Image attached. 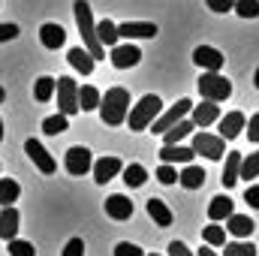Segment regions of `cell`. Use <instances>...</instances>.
I'll return each instance as SVG.
<instances>
[{
    "label": "cell",
    "mask_w": 259,
    "mask_h": 256,
    "mask_svg": "<svg viewBox=\"0 0 259 256\" xmlns=\"http://www.w3.org/2000/svg\"><path fill=\"white\" fill-rule=\"evenodd\" d=\"M72 12H75V24H78L81 42H84V49L91 52V58H94V61L106 58V49H103V42L97 39V21H94V12H91L88 0H75V3H72Z\"/></svg>",
    "instance_id": "6da1fadb"
},
{
    "label": "cell",
    "mask_w": 259,
    "mask_h": 256,
    "mask_svg": "<svg viewBox=\"0 0 259 256\" xmlns=\"http://www.w3.org/2000/svg\"><path fill=\"white\" fill-rule=\"evenodd\" d=\"M127 115H130V91H124V88L106 91L103 100H100V118H103V124L121 127L127 121Z\"/></svg>",
    "instance_id": "7a4b0ae2"
},
{
    "label": "cell",
    "mask_w": 259,
    "mask_h": 256,
    "mask_svg": "<svg viewBox=\"0 0 259 256\" xmlns=\"http://www.w3.org/2000/svg\"><path fill=\"white\" fill-rule=\"evenodd\" d=\"M160 112H163V103H160V97L157 94H145L133 109H130L127 115V124L133 133H142V130H151V124L160 118Z\"/></svg>",
    "instance_id": "3957f363"
},
{
    "label": "cell",
    "mask_w": 259,
    "mask_h": 256,
    "mask_svg": "<svg viewBox=\"0 0 259 256\" xmlns=\"http://www.w3.org/2000/svg\"><path fill=\"white\" fill-rule=\"evenodd\" d=\"M199 94H202V100L223 103V100L232 97V81L220 72H202L199 75Z\"/></svg>",
    "instance_id": "277c9868"
},
{
    "label": "cell",
    "mask_w": 259,
    "mask_h": 256,
    "mask_svg": "<svg viewBox=\"0 0 259 256\" xmlns=\"http://www.w3.org/2000/svg\"><path fill=\"white\" fill-rule=\"evenodd\" d=\"M55 94H58V112H61V115L72 118L75 112H81V109H78V84H75V78L61 75Z\"/></svg>",
    "instance_id": "5b68a950"
},
{
    "label": "cell",
    "mask_w": 259,
    "mask_h": 256,
    "mask_svg": "<svg viewBox=\"0 0 259 256\" xmlns=\"http://www.w3.org/2000/svg\"><path fill=\"white\" fill-rule=\"evenodd\" d=\"M193 154H202L208 160H223V151H226V139L220 136H211V133H193Z\"/></svg>",
    "instance_id": "8992f818"
},
{
    "label": "cell",
    "mask_w": 259,
    "mask_h": 256,
    "mask_svg": "<svg viewBox=\"0 0 259 256\" xmlns=\"http://www.w3.org/2000/svg\"><path fill=\"white\" fill-rule=\"evenodd\" d=\"M64 166H66V172H69V175L81 178V175H88V172L94 169V157H91V151H88V148L72 145V148L66 151V157H64Z\"/></svg>",
    "instance_id": "52a82bcc"
},
{
    "label": "cell",
    "mask_w": 259,
    "mask_h": 256,
    "mask_svg": "<svg viewBox=\"0 0 259 256\" xmlns=\"http://www.w3.org/2000/svg\"><path fill=\"white\" fill-rule=\"evenodd\" d=\"M190 112H193V103H190V100H178V103H175L169 112H163V115H160V118L151 124V133H166L169 127L181 124V121H184Z\"/></svg>",
    "instance_id": "ba28073f"
},
{
    "label": "cell",
    "mask_w": 259,
    "mask_h": 256,
    "mask_svg": "<svg viewBox=\"0 0 259 256\" xmlns=\"http://www.w3.org/2000/svg\"><path fill=\"white\" fill-rule=\"evenodd\" d=\"M24 154L33 160V166H36L42 175H55L58 163H55V157L42 148V142H39V139H27V142H24Z\"/></svg>",
    "instance_id": "9c48e42d"
},
{
    "label": "cell",
    "mask_w": 259,
    "mask_h": 256,
    "mask_svg": "<svg viewBox=\"0 0 259 256\" xmlns=\"http://www.w3.org/2000/svg\"><path fill=\"white\" fill-rule=\"evenodd\" d=\"M223 52H217L214 46H199L193 52V64L202 69V72H220L223 69Z\"/></svg>",
    "instance_id": "30bf717a"
},
{
    "label": "cell",
    "mask_w": 259,
    "mask_h": 256,
    "mask_svg": "<svg viewBox=\"0 0 259 256\" xmlns=\"http://www.w3.org/2000/svg\"><path fill=\"white\" fill-rule=\"evenodd\" d=\"M91 172H94V181H97V184H106V181H112L115 175L124 172V163H121L115 154H109V157H100Z\"/></svg>",
    "instance_id": "8fae6325"
},
{
    "label": "cell",
    "mask_w": 259,
    "mask_h": 256,
    "mask_svg": "<svg viewBox=\"0 0 259 256\" xmlns=\"http://www.w3.org/2000/svg\"><path fill=\"white\" fill-rule=\"evenodd\" d=\"M118 33H121V39H154L160 30L154 21H124V24H118Z\"/></svg>",
    "instance_id": "7c38bea8"
},
{
    "label": "cell",
    "mask_w": 259,
    "mask_h": 256,
    "mask_svg": "<svg viewBox=\"0 0 259 256\" xmlns=\"http://www.w3.org/2000/svg\"><path fill=\"white\" fill-rule=\"evenodd\" d=\"M247 127V118L241 115V112H229L226 118H220L217 121V136L220 139H226V142H232V139H238L241 136V130Z\"/></svg>",
    "instance_id": "4fadbf2b"
},
{
    "label": "cell",
    "mask_w": 259,
    "mask_h": 256,
    "mask_svg": "<svg viewBox=\"0 0 259 256\" xmlns=\"http://www.w3.org/2000/svg\"><path fill=\"white\" fill-rule=\"evenodd\" d=\"M139 61H142V52L133 42H118L112 49V66L115 69H130V66H136Z\"/></svg>",
    "instance_id": "5bb4252c"
},
{
    "label": "cell",
    "mask_w": 259,
    "mask_h": 256,
    "mask_svg": "<svg viewBox=\"0 0 259 256\" xmlns=\"http://www.w3.org/2000/svg\"><path fill=\"white\" fill-rule=\"evenodd\" d=\"M21 223V214H18V208L15 205H6L3 211H0V238L3 241H12V238H18V226Z\"/></svg>",
    "instance_id": "9a60e30c"
},
{
    "label": "cell",
    "mask_w": 259,
    "mask_h": 256,
    "mask_svg": "<svg viewBox=\"0 0 259 256\" xmlns=\"http://www.w3.org/2000/svg\"><path fill=\"white\" fill-rule=\"evenodd\" d=\"M190 121H193L196 127H211L214 121H220V106L211 103V100H202V106H193Z\"/></svg>",
    "instance_id": "2e32d148"
},
{
    "label": "cell",
    "mask_w": 259,
    "mask_h": 256,
    "mask_svg": "<svg viewBox=\"0 0 259 256\" xmlns=\"http://www.w3.org/2000/svg\"><path fill=\"white\" fill-rule=\"evenodd\" d=\"M106 214H109L112 220H130V217H133V202H130L124 193H112V196L106 199Z\"/></svg>",
    "instance_id": "e0dca14e"
},
{
    "label": "cell",
    "mask_w": 259,
    "mask_h": 256,
    "mask_svg": "<svg viewBox=\"0 0 259 256\" xmlns=\"http://www.w3.org/2000/svg\"><path fill=\"white\" fill-rule=\"evenodd\" d=\"M39 42H42L46 49L55 52V49H61V46L66 42V30L61 27V24H52V21H49V24L39 27Z\"/></svg>",
    "instance_id": "ac0fdd59"
},
{
    "label": "cell",
    "mask_w": 259,
    "mask_h": 256,
    "mask_svg": "<svg viewBox=\"0 0 259 256\" xmlns=\"http://www.w3.org/2000/svg\"><path fill=\"white\" fill-rule=\"evenodd\" d=\"M66 61L72 64V69H78L81 75H91L94 72V58H91V52L84 49V46H75V49H69V55H66Z\"/></svg>",
    "instance_id": "d6986e66"
},
{
    "label": "cell",
    "mask_w": 259,
    "mask_h": 256,
    "mask_svg": "<svg viewBox=\"0 0 259 256\" xmlns=\"http://www.w3.org/2000/svg\"><path fill=\"white\" fill-rule=\"evenodd\" d=\"M232 214H235V208H232V199H229V196H214V199H211V205H208V217H211V223L229 220Z\"/></svg>",
    "instance_id": "ffe728a7"
},
{
    "label": "cell",
    "mask_w": 259,
    "mask_h": 256,
    "mask_svg": "<svg viewBox=\"0 0 259 256\" xmlns=\"http://www.w3.org/2000/svg\"><path fill=\"white\" fill-rule=\"evenodd\" d=\"M196 154H193V148H184V145H163L160 148V160L163 163H190Z\"/></svg>",
    "instance_id": "44dd1931"
},
{
    "label": "cell",
    "mask_w": 259,
    "mask_h": 256,
    "mask_svg": "<svg viewBox=\"0 0 259 256\" xmlns=\"http://www.w3.org/2000/svg\"><path fill=\"white\" fill-rule=\"evenodd\" d=\"M205 169L202 166H193V163H187L184 166V172H178V184L181 187H187V190H199L202 184H205Z\"/></svg>",
    "instance_id": "7402d4cb"
},
{
    "label": "cell",
    "mask_w": 259,
    "mask_h": 256,
    "mask_svg": "<svg viewBox=\"0 0 259 256\" xmlns=\"http://www.w3.org/2000/svg\"><path fill=\"white\" fill-rule=\"evenodd\" d=\"M241 160H244V157H241L238 151L226 154V166H223V178H220V181L226 184V190L238 184V175H241Z\"/></svg>",
    "instance_id": "603a6c76"
},
{
    "label": "cell",
    "mask_w": 259,
    "mask_h": 256,
    "mask_svg": "<svg viewBox=\"0 0 259 256\" xmlns=\"http://www.w3.org/2000/svg\"><path fill=\"white\" fill-rule=\"evenodd\" d=\"M148 217H151L160 229L172 226V211H169V205H166L163 199H148Z\"/></svg>",
    "instance_id": "cb8c5ba5"
},
{
    "label": "cell",
    "mask_w": 259,
    "mask_h": 256,
    "mask_svg": "<svg viewBox=\"0 0 259 256\" xmlns=\"http://www.w3.org/2000/svg\"><path fill=\"white\" fill-rule=\"evenodd\" d=\"M97 39L103 42V49H115V46L121 42L118 24H115V21H109V18H103V21L97 24Z\"/></svg>",
    "instance_id": "d4e9b609"
},
{
    "label": "cell",
    "mask_w": 259,
    "mask_h": 256,
    "mask_svg": "<svg viewBox=\"0 0 259 256\" xmlns=\"http://www.w3.org/2000/svg\"><path fill=\"white\" fill-rule=\"evenodd\" d=\"M226 229L235 235V238H247V235H253V229H256V223L247 217V214H232L229 220H226Z\"/></svg>",
    "instance_id": "484cf974"
},
{
    "label": "cell",
    "mask_w": 259,
    "mask_h": 256,
    "mask_svg": "<svg viewBox=\"0 0 259 256\" xmlns=\"http://www.w3.org/2000/svg\"><path fill=\"white\" fill-rule=\"evenodd\" d=\"M193 130H196V124L184 118L181 124H175V127H169L166 133H163V145H181V139H187Z\"/></svg>",
    "instance_id": "4316f807"
},
{
    "label": "cell",
    "mask_w": 259,
    "mask_h": 256,
    "mask_svg": "<svg viewBox=\"0 0 259 256\" xmlns=\"http://www.w3.org/2000/svg\"><path fill=\"white\" fill-rule=\"evenodd\" d=\"M55 91H58V78H52V75H42V78H36V84H33L36 103H49V100L55 97Z\"/></svg>",
    "instance_id": "83f0119b"
},
{
    "label": "cell",
    "mask_w": 259,
    "mask_h": 256,
    "mask_svg": "<svg viewBox=\"0 0 259 256\" xmlns=\"http://www.w3.org/2000/svg\"><path fill=\"white\" fill-rule=\"evenodd\" d=\"M100 100H103V94H100L97 88H91V84L78 88V109H81V112H94V109H100Z\"/></svg>",
    "instance_id": "f1b7e54d"
},
{
    "label": "cell",
    "mask_w": 259,
    "mask_h": 256,
    "mask_svg": "<svg viewBox=\"0 0 259 256\" xmlns=\"http://www.w3.org/2000/svg\"><path fill=\"white\" fill-rule=\"evenodd\" d=\"M124 181H127V187H142L145 181H148V169L145 166H139V163H130V166H124Z\"/></svg>",
    "instance_id": "f546056e"
},
{
    "label": "cell",
    "mask_w": 259,
    "mask_h": 256,
    "mask_svg": "<svg viewBox=\"0 0 259 256\" xmlns=\"http://www.w3.org/2000/svg\"><path fill=\"white\" fill-rule=\"evenodd\" d=\"M18 196H21L18 181H12V178H0V205H3V208H6V205H12Z\"/></svg>",
    "instance_id": "4dcf8cb0"
},
{
    "label": "cell",
    "mask_w": 259,
    "mask_h": 256,
    "mask_svg": "<svg viewBox=\"0 0 259 256\" xmlns=\"http://www.w3.org/2000/svg\"><path fill=\"white\" fill-rule=\"evenodd\" d=\"M202 238H205L208 247H223V244H226V229L217 226V223H211V226L202 229Z\"/></svg>",
    "instance_id": "1f68e13d"
},
{
    "label": "cell",
    "mask_w": 259,
    "mask_h": 256,
    "mask_svg": "<svg viewBox=\"0 0 259 256\" xmlns=\"http://www.w3.org/2000/svg\"><path fill=\"white\" fill-rule=\"evenodd\" d=\"M66 130H69V118L61 115V112L42 121V133H49V136H61V133H66Z\"/></svg>",
    "instance_id": "d6a6232c"
},
{
    "label": "cell",
    "mask_w": 259,
    "mask_h": 256,
    "mask_svg": "<svg viewBox=\"0 0 259 256\" xmlns=\"http://www.w3.org/2000/svg\"><path fill=\"white\" fill-rule=\"evenodd\" d=\"M6 250H9V256H36V247L30 241H21V238L6 241Z\"/></svg>",
    "instance_id": "836d02e7"
},
{
    "label": "cell",
    "mask_w": 259,
    "mask_h": 256,
    "mask_svg": "<svg viewBox=\"0 0 259 256\" xmlns=\"http://www.w3.org/2000/svg\"><path fill=\"white\" fill-rule=\"evenodd\" d=\"M238 178H247V181L250 178H259V151H253L250 157L241 160V175Z\"/></svg>",
    "instance_id": "e575fe53"
},
{
    "label": "cell",
    "mask_w": 259,
    "mask_h": 256,
    "mask_svg": "<svg viewBox=\"0 0 259 256\" xmlns=\"http://www.w3.org/2000/svg\"><path fill=\"white\" fill-rule=\"evenodd\" d=\"M223 256H256V247L250 241H232V244H226Z\"/></svg>",
    "instance_id": "d590c367"
},
{
    "label": "cell",
    "mask_w": 259,
    "mask_h": 256,
    "mask_svg": "<svg viewBox=\"0 0 259 256\" xmlns=\"http://www.w3.org/2000/svg\"><path fill=\"white\" fill-rule=\"evenodd\" d=\"M235 12L241 18H256L259 15V0H235Z\"/></svg>",
    "instance_id": "8d00e7d4"
},
{
    "label": "cell",
    "mask_w": 259,
    "mask_h": 256,
    "mask_svg": "<svg viewBox=\"0 0 259 256\" xmlns=\"http://www.w3.org/2000/svg\"><path fill=\"white\" fill-rule=\"evenodd\" d=\"M157 181H160V184H175V181H178V172H175L169 163H163V166L157 169Z\"/></svg>",
    "instance_id": "74e56055"
},
{
    "label": "cell",
    "mask_w": 259,
    "mask_h": 256,
    "mask_svg": "<svg viewBox=\"0 0 259 256\" xmlns=\"http://www.w3.org/2000/svg\"><path fill=\"white\" fill-rule=\"evenodd\" d=\"M61 256H84V241L81 238H69Z\"/></svg>",
    "instance_id": "f35d334b"
},
{
    "label": "cell",
    "mask_w": 259,
    "mask_h": 256,
    "mask_svg": "<svg viewBox=\"0 0 259 256\" xmlns=\"http://www.w3.org/2000/svg\"><path fill=\"white\" fill-rule=\"evenodd\" d=\"M205 3H208V9H211V12H220V15L235 9V0H205Z\"/></svg>",
    "instance_id": "ab89813d"
},
{
    "label": "cell",
    "mask_w": 259,
    "mask_h": 256,
    "mask_svg": "<svg viewBox=\"0 0 259 256\" xmlns=\"http://www.w3.org/2000/svg\"><path fill=\"white\" fill-rule=\"evenodd\" d=\"M18 24H0V42H12V39H18Z\"/></svg>",
    "instance_id": "60d3db41"
},
{
    "label": "cell",
    "mask_w": 259,
    "mask_h": 256,
    "mask_svg": "<svg viewBox=\"0 0 259 256\" xmlns=\"http://www.w3.org/2000/svg\"><path fill=\"white\" fill-rule=\"evenodd\" d=\"M115 256H145V253H142V247H136V244H130V241H121V244L115 247Z\"/></svg>",
    "instance_id": "b9f144b4"
},
{
    "label": "cell",
    "mask_w": 259,
    "mask_h": 256,
    "mask_svg": "<svg viewBox=\"0 0 259 256\" xmlns=\"http://www.w3.org/2000/svg\"><path fill=\"white\" fill-rule=\"evenodd\" d=\"M244 202H247L250 208H256V211H259V184H250V187L244 190Z\"/></svg>",
    "instance_id": "7bdbcfd3"
},
{
    "label": "cell",
    "mask_w": 259,
    "mask_h": 256,
    "mask_svg": "<svg viewBox=\"0 0 259 256\" xmlns=\"http://www.w3.org/2000/svg\"><path fill=\"white\" fill-rule=\"evenodd\" d=\"M169 256H196V253L184 244V241H172V244H169Z\"/></svg>",
    "instance_id": "ee69618b"
},
{
    "label": "cell",
    "mask_w": 259,
    "mask_h": 256,
    "mask_svg": "<svg viewBox=\"0 0 259 256\" xmlns=\"http://www.w3.org/2000/svg\"><path fill=\"white\" fill-rule=\"evenodd\" d=\"M247 136H250V142H259V112L256 115H253V118H250V124H247Z\"/></svg>",
    "instance_id": "f6af8a7d"
},
{
    "label": "cell",
    "mask_w": 259,
    "mask_h": 256,
    "mask_svg": "<svg viewBox=\"0 0 259 256\" xmlns=\"http://www.w3.org/2000/svg\"><path fill=\"white\" fill-rule=\"evenodd\" d=\"M196 256H217V253H214V250H208V247H202V250H199Z\"/></svg>",
    "instance_id": "bcb514c9"
},
{
    "label": "cell",
    "mask_w": 259,
    "mask_h": 256,
    "mask_svg": "<svg viewBox=\"0 0 259 256\" xmlns=\"http://www.w3.org/2000/svg\"><path fill=\"white\" fill-rule=\"evenodd\" d=\"M253 84L259 88V66H256V72H253Z\"/></svg>",
    "instance_id": "7dc6e473"
},
{
    "label": "cell",
    "mask_w": 259,
    "mask_h": 256,
    "mask_svg": "<svg viewBox=\"0 0 259 256\" xmlns=\"http://www.w3.org/2000/svg\"><path fill=\"white\" fill-rule=\"evenodd\" d=\"M3 100H6V91H3V88H0V103H3Z\"/></svg>",
    "instance_id": "c3c4849f"
},
{
    "label": "cell",
    "mask_w": 259,
    "mask_h": 256,
    "mask_svg": "<svg viewBox=\"0 0 259 256\" xmlns=\"http://www.w3.org/2000/svg\"><path fill=\"white\" fill-rule=\"evenodd\" d=\"M0 142H3V121H0Z\"/></svg>",
    "instance_id": "681fc988"
},
{
    "label": "cell",
    "mask_w": 259,
    "mask_h": 256,
    "mask_svg": "<svg viewBox=\"0 0 259 256\" xmlns=\"http://www.w3.org/2000/svg\"><path fill=\"white\" fill-rule=\"evenodd\" d=\"M151 256H160V253H151Z\"/></svg>",
    "instance_id": "f907efd6"
}]
</instances>
